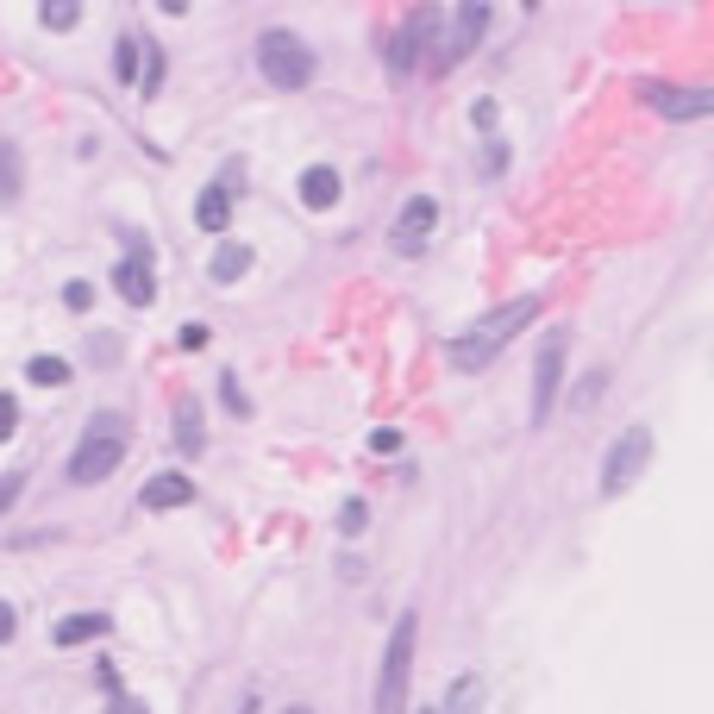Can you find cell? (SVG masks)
I'll use <instances>...</instances> for the list:
<instances>
[{
	"label": "cell",
	"instance_id": "obj_9",
	"mask_svg": "<svg viewBox=\"0 0 714 714\" xmlns=\"http://www.w3.org/2000/svg\"><path fill=\"white\" fill-rule=\"evenodd\" d=\"M433 226H439V201H433V195H408V201H401V213H395L389 245L408 257V251H420L426 238H433Z\"/></svg>",
	"mask_w": 714,
	"mask_h": 714
},
{
	"label": "cell",
	"instance_id": "obj_27",
	"mask_svg": "<svg viewBox=\"0 0 714 714\" xmlns=\"http://www.w3.org/2000/svg\"><path fill=\"white\" fill-rule=\"evenodd\" d=\"M220 395H226V408H232V414H251V401H245V389H238L232 376H226V383H220Z\"/></svg>",
	"mask_w": 714,
	"mask_h": 714
},
{
	"label": "cell",
	"instance_id": "obj_28",
	"mask_svg": "<svg viewBox=\"0 0 714 714\" xmlns=\"http://www.w3.org/2000/svg\"><path fill=\"white\" fill-rule=\"evenodd\" d=\"M201 345H207V326L188 320V326H182V351H201Z\"/></svg>",
	"mask_w": 714,
	"mask_h": 714
},
{
	"label": "cell",
	"instance_id": "obj_37",
	"mask_svg": "<svg viewBox=\"0 0 714 714\" xmlns=\"http://www.w3.org/2000/svg\"><path fill=\"white\" fill-rule=\"evenodd\" d=\"M420 714H439V708H420Z\"/></svg>",
	"mask_w": 714,
	"mask_h": 714
},
{
	"label": "cell",
	"instance_id": "obj_10",
	"mask_svg": "<svg viewBox=\"0 0 714 714\" xmlns=\"http://www.w3.org/2000/svg\"><path fill=\"white\" fill-rule=\"evenodd\" d=\"M646 101L664 119H702L714 107V88H646Z\"/></svg>",
	"mask_w": 714,
	"mask_h": 714
},
{
	"label": "cell",
	"instance_id": "obj_30",
	"mask_svg": "<svg viewBox=\"0 0 714 714\" xmlns=\"http://www.w3.org/2000/svg\"><path fill=\"white\" fill-rule=\"evenodd\" d=\"M370 445H376V451H401V433H395V426H376Z\"/></svg>",
	"mask_w": 714,
	"mask_h": 714
},
{
	"label": "cell",
	"instance_id": "obj_36",
	"mask_svg": "<svg viewBox=\"0 0 714 714\" xmlns=\"http://www.w3.org/2000/svg\"><path fill=\"white\" fill-rule=\"evenodd\" d=\"M282 714H307V708H282Z\"/></svg>",
	"mask_w": 714,
	"mask_h": 714
},
{
	"label": "cell",
	"instance_id": "obj_22",
	"mask_svg": "<svg viewBox=\"0 0 714 714\" xmlns=\"http://www.w3.org/2000/svg\"><path fill=\"white\" fill-rule=\"evenodd\" d=\"M364 527H370V508H364V502H357V495H351V502L339 508V533H345V539H357Z\"/></svg>",
	"mask_w": 714,
	"mask_h": 714
},
{
	"label": "cell",
	"instance_id": "obj_13",
	"mask_svg": "<svg viewBox=\"0 0 714 714\" xmlns=\"http://www.w3.org/2000/svg\"><path fill=\"white\" fill-rule=\"evenodd\" d=\"M245 270H251V245H238V238H220V245H213L207 276H213V282H238Z\"/></svg>",
	"mask_w": 714,
	"mask_h": 714
},
{
	"label": "cell",
	"instance_id": "obj_6",
	"mask_svg": "<svg viewBox=\"0 0 714 714\" xmlns=\"http://www.w3.org/2000/svg\"><path fill=\"white\" fill-rule=\"evenodd\" d=\"M564 351H570V332L552 326L539 339V357H533V426L552 414V401H558V383H564Z\"/></svg>",
	"mask_w": 714,
	"mask_h": 714
},
{
	"label": "cell",
	"instance_id": "obj_33",
	"mask_svg": "<svg viewBox=\"0 0 714 714\" xmlns=\"http://www.w3.org/2000/svg\"><path fill=\"white\" fill-rule=\"evenodd\" d=\"M13 627H19V614H13V602H0V646L13 639Z\"/></svg>",
	"mask_w": 714,
	"mask_h": 714
},
{
	"label": "cell",
	"instance_id": "obj_8",
	"mask_svg": "<svg viewBox=\"0 0 714 714\" xmlns=\"http://www.w3.org/2000/svg\"><path fill=\"white\" fill-rule=\"evenodd\" d=\"M483 26H489V7H483V0H470V7L451 13V26H445V38H439L433 69H458V63L476 51V44H483Z\"/></svg>",
	"mask_w": 714,
	"mask_h": 714
},
{
	"label": "cell",
	"instance_id": "obj_4",
	"mask_svg": "<svg viewBox=\"0 0 714 714\" xmlns=\"http://www.w3.org/2000/svg\"><path fill=\"white\" fill-rule=\"evenodd\" d=\"M408 677H414V614H401L383 652V683H376V714H401L408 708Z\"/></svg>",
	"mask_w": 714,
	"mask_h": 714
},
{
	"label": "cell",
	"instance_id": "obj_7",
	"mask_svg": "<svg viewBox=\"0 0 714 714\" xmlns=\"http://www.w3.org/2000/svg\"><path fill=\"white\" fill-rule=\"evenodd\" d=\"M433 19H439L433 7H414V13L395 26V38H389V76H414V69L426 63V38L439 32Z\"/></svg>",
	"mask_w": 714,
	"mask_h": 714
},
{
	"label": "cell",
	"instance_id": "obj_16",
	"mask_svg": "<svg viewBox=\"0 0 714 714\" xmlns=\"http://www.w3.org/2000/svg\"><path fill=\"white\" fill-rule=\"evenodd\" d=\"M226 220H232V195H226V188H201L195 226H201V232H226Z\"/></svg>",
	"mask_w": 714,
	"mask_h": 714
},
{
	"label": "cell",
	"instance_id": "obj_2",
	"mask_svg": "<svg viewBox=\"0 0 714 714\" xmlns=\"http://www.w3.org/2000/svg\"><path fill=\"white\" fill-rule=\"evenodd\" d=\"M119 458H126V420H113V414H94L88 420V433L76 445V458H69V483H101V476L119 470Z\"/></svg>",
	"mask_w": 714,
	"mask_h": 714
},
{
	"label": "cell",
	"instance_id": "obj_25",
	"mask_svg": "<svg viewBox=\"0 0 714 714\" xmlns=\"http://www.w3.org/2000/svg\"><path fill=\"white\" fill-rule=\"evenodd\" d=\"M602 376H608V370H589L583 383H577V395H570V408H589V401L602 395Z\"/></svg>",
	"mask_w": 714,
	"mask_h": 714
},
{
	"label": "cell",
	"instance_id": "obj_24",
	"mask_svg": "<svg viewBox=\"0 0 714 714\" xmlns=\"http://www.w3.org/2000/svg\"><path fill=\"white\" fill-rule=\"evenodd\" d=\"M157 88H163V51H151V63H145V76H138V94H145V101H151Z\"/></svg>",
	"mask_w": 714,
	"mask_h": 714
},
{
	"label": "cell",
	"instance_id": "obj_26",
	"mask_svg": "<svg viewBox=\"0 0 714 714\" xmlns=\"http://www.w3.org/2000/svg\"><path fill=\"white\" fill-rule=\"evenodd\" d=\"M13 433H19V401H13V395H0V445H7Z\"/></svg>",
	"mask_w": 714,
	"mask_h": 714
},
{
	"label": "cell",
	"instance_id": "obj_12",
	"mask_svg": "<svg viewBox=\"0 0 714 714\" xmlns=\"http://www.w3.org/2000/svg\"><path fill=\"white\" fill-rule=\"evenodd\" d=\"M188 502H195V483L176 476V470H163L145 483V508H188Z\"/></svg>",
	"mask_w": 714,
	"mask_h": 714
},
{
	"label": "cell",
	"instance_id": "obj_18",
	"mask_svg": "<svg viewBox=\"0 0 714 714\" xmlns=\"http://www.w3.org/2000/svg\"><path fill=\"white\" fill-rule=\"evenodd\" d=\"M26 376H32L38 389H63V383H69V376H76V370H69L63 357H32V364H26Z\"/></svg>",
	"mask_w": 714,
	"mask_h": 714
},
{
	"label": "cell",
	"instance_id": "obj_23",
	"mask_svg": "<svg viewBox=\"0 0 714 714\" xmlns=\"http://www.w3.org/2000/svg\"><path fill=\"white\" fill-rule=\"evenodd\" d=\"M132 69H138V38H119V44H113V76L132 82Z\"/></svg>",
	"mask_w": 714,
	"mask_h": 714
},
{
	"label": "cell",
	"instance_id": "obj_21",
	"mask_svg": "<svg viewBox=\"0 0 714 714\" xmlns=\"http://www.w3.org/2000/svg\"><path fill=\"white\" fill-rule=\"evenodd\" d=\"M19 195V151L0 138V201H13Z\"/></svg>",
	"mask_w": 714,
	"mask_h": 714
},
{
	"label": "cell",
	"instance_id": "obj_20",
	"mask_svg": "<svg viewBox=\"0 0 714 714\" xmlns=\"http://www.w3.org/2000/svg\"><path fill=\"white\" fill-rule=\"evenodd\" d=\"M476 702H483V683H476V677H458V689H451L445 714H476Z\"/></svg>",
	"mask_w": 714,
	"mask_h": 714
},
{
	"label": "cell",
	"instance_id": "obj_3",
	"mask_svg": "<svg viewBox=\"0 0 714 714\" xmlns=\"http://www.w3.org/2000/svg\"><path fill=\"white\" fill-rule=\"evenodd\" d=\"M257 69H264L276 88H307L314 82V51H307V38H295L289 26H270L257 38Z\"/></svg>",
	"mask_w": 714,
	"mask_h": 714
},
{
	"label": "cell",
	"instance_id": "obj_1",
	"mask_svg": "<svg viewBox=\"0 0 714 714\" xmlns=\"http://www.w3.org/2000/svg\"><path fill=\"white\" fill-rule=\"evenodd\" d=\"M533 314H539V295H520V301H502V307H489V314L476 320V326L464 332L458 345H451V364H458V370H483L489 357L502 351V345H508V339H514V332L527 326Z\"/></svg>",
	"mask_w": 714,
	"mask_h": 714
},
{
	"label": "cell",
	"instance_id": "obj_5",
	"mask_svg": "<svg viewBox=\"0 0 714 714\" xmlns=\"http://www.w3.org/2000/svg\"><path fill=\"white\" fill-rule=\"evenodd\" d=\"M646 458H652V426H627L621 439L608 445V458H602V495H621V489H633L639 483V470H646Z\"/></svg>",
	"mask_w": 714,
	"mask_h": 714
},
{
	"label": "cell",
	"instance_id": "obj_31",
	"mask_svg": "<svg viewBox=\"0 0 714 714\" xmlns=\"http://www.w3.org/2000/svg\"><path fill=\"white\" fill-rule=\"evenodd\" d=\"M13 502H19V476H13V470H7V476H0V514H7V508H13Z\"/></svg>",
	"mask_w": 714,
	"mask_h": 714
},
{
	"label": "cell",
	"instance_id": "obj_32",
	"mask_svg": "<svg viewBox=\"0 0 714 714\" xmlns=\"http://www.w3.org/2000/svg\"><path fill=\"white\" fill-rule=\"evenodd\" d=\"M107 714H151V708L138 702V696H113V702H107Z\"/></svg>",
	"mask_w": 714,
	"mask_h": 714
},
{
	"label": "cell",
	"instance_id": "obj_35",
	"mask_svg": "<svg viewBox=\"0 0 714 714\" xmlns=\"http://www.w3.org/2000/svg\"><path fill=\"white\" fill-rule=\"evenodd\" d=\"M238 714H257V696H245V702H238Z\"/></svg>",
	"mask_w": 714,
	"mask_h": 714
},
{
	"label": "cell",
	"instance_id": "obj_17",
	"mask_svg": "<svg viewBox=\"0 0 714 714\" xmlns=\"http://www.w3.org/2000/svg\"><path fill=\"white\" fill-rule=\"evenodd\" d=\"M176 445L188 451V458L207 445V433H201V401H182V408H176Z\"/></svg>",
	"mask_w": 714,
	"mask_h": 714
},
{
	"label": "cell",
	"instance_id": "obj_15",
	"mask_svg": "<svg viewBox=\"0 0 714 714\" xmlns=\"http://www.w3.org/2000/svg\"><path fill=\"white\" fill-rule=\"evenodd\" d=\"M113 621L107 614H63L57 621V646H88V639H101Z\"/></svg>",
	"mask_w": 714,
	"mask_h": 714
},
{
	"label": "cell",
	"instance_id": "obj_14",
	"mask_svg": "<svg viewBox=\"0 0 714 714\" xmlns=\"http://www.w3.org/2000/svg\"><path fill=\"white\" fill-rule=\"evenodd\" d=\"M301 201L314 207V213H326L332 201H339V170H326V163H314V170L301 176Z\"/></svg>",
	"mask_w": 714,
	"mask_h": 714
},
{
	"label": "cell",
	"instance_id": "obj_29",
	"mask_svg": "<svg viewBox=\"0 0 714 714\" xmlns=\"http://www.w3.org/2000/svg\"><path fill=\"white\" fill-rule=\"evenodd\" d=\"M63 301H69V307H76V314H82V307L94 301V289H88V282H69V289H63Z\"/></svg>",
	"mask_w": 714,
	"mask_h": 714
},
{
	"label": "cell",
	"instance_id": "obj_19",
	"mask_svg": "<svg viewBox=\"0 0 714 714\" xmlns=\"http://www.w3.org/2000/svg\"><path fill=\"white\" fill-rule=\"evenodd\" d=\"M38 19H44L51 32H69V26L82 19V7H76V0H44V7H38Z\"/></svg>",
	"mask_w": 714,
	"mask_h": 714
},
{
	"label": "cell",
	"instance_id": "obj_11",
	"mask_svg": "<svg viewBox=\"0 0 714 714\" xmlns=\"http://www.w3.org/2000/svg\"><path fill=\"white\" fill-rule=\"evenodd\" d=\"M113 289L126 295L132 307H151V301H157V276H151V264H145V257L132 251L126 264H113Z\"/></svg>",
	"mask_w": 714,
	"mask_h": 714
},
{
	"label": "cell",
	"instance_id": "obj_34",
	"mask_svg": "<svg viewBox=\"0 0 714 714\" xmlns=\"http://www.w3.org/2000/svg\"><path fill=\"white\" fill-rule=\"evenodd\" d=\"M470 119H476V126L489 132V126H495V101H476V107H470Z\"/></svg>",
	"mask_w": 714,
	"mask_h": 714
}]
</instances>
